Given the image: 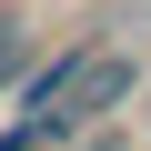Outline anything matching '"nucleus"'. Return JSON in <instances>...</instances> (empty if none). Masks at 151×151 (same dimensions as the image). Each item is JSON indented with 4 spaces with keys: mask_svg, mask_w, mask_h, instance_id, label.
<instances>
[{
    "mask_svg": "<svg viewBox=\"0 0 151 151\" xmlns=\"http://www.w3.org/2000/svg\"><path fill=\"white\" fill-rule=\"evenodd\" d=\"M131 91H141V60H131V50L91 60V70H81V91H70V101L50 111V121H60V141H70V131H91V121H111V111H121Z\"/></svg>",
    "mask_w": 151,
    "mask_h": 151,
    "instance_id": "1",
    "label": "nucleus"
},
{
    "mask_svg": "<svg viewBox=\"0 0 151 151\" xmlns=\"http://www.w3.org/2000/svg\"><path fill=\"white\" fill-rule=\"evenodd\" d=\"M10 70H20V30H0V81H10Z\"/></svg>",
    "mask_w": 151,
    "mask_h": 151,
    "instance_id": "2",
    "label": "nucleus"
}]
</instances>
